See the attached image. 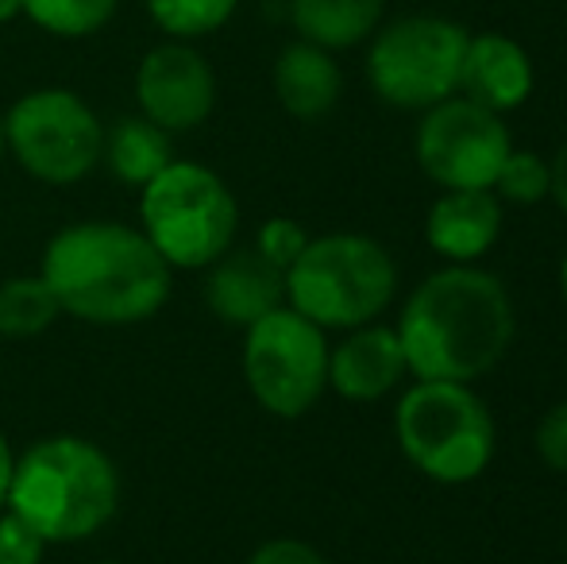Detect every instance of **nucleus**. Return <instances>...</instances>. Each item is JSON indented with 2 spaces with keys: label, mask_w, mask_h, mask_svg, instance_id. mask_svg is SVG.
Returning a JSON list of instances; mask_svg holds the SVG:
<instances>
[{
  "label": "nucleus",
  "mask_w": 567,
  "mask_h": 564,
  "mask_svg": "<svg viewBox=\"0 0 567 564\" xmlns=\"http://www.w3.org/2000/svg\"><path fill=\"white\" fill-rule=\"evenodd\" d=\"M394 329L413 379L475 383L509 352L517 317L498 275L475 264H449L405 298Z\"/></svg>",
  "instance_id": "obj_1"
},
{
  "label": "nucleus",
  "mask_w": 567,
  "mask_h": 564,
  "mask_svg": "<svg viewBox=\"0 0 567 564\" xmlns=\"http://www.w3.org/2000/svg\"><path fill=\"white\" fill-rule=\"evenodd\" d=\"M171 271L143 228L120 221H82L51 236L43 279L59 309L90 325H140L166 306Z\"/></svg>",
  "instance_id": "obj_2"
},
{
  "label": "nucleus",
  "mask_w": 567,
  "mask_h": 564,
  "mask_svg": "<svg viewBox=\"0 0 567 564\" xmlns=\"http://www.w3.org/2000/svg\"><path fill=\"white\" fill-rule=\"evenodd\" d=\"M8 511L20 514L47 545L93 537L120 506L116 464L85 437H47L16 457Z\"/></svg>",
  "instance_id": "obj_3"
},
{
  "label": "nucleus",
  "mask_w": 567,
  "mask_h": 564,
  "mask_svg": "<svg viewBox=\"0 0 567 564\" xmlns=\"http://www.w3.org/2000/svg\"><path fill=\"white\" fill-rule=\"evenodd\" d=\"M398 294V267L379 240L359 233H329L306 244L286 267V306L329 329H359L379 321Z\"/></svg>",
  "instance_id": "obj_4"
},
{
  "label": "nucleus",
  "mask_w": 567,
  "mask_h": 564,
  "mask_svg": "<svg viewBox=\"0 0 567 564\" xmlns=\"http://www.w3.org/2000/svg\"><path fill=\"white\" fill-rule=\"evenodd\" d=\"M140 228L171 267L205 271L236 240L239 205L217 171L171 158L140 189Z\"/></svg>",
  "instance_id": "obj_5"
},
{
  "label": "nucleus",
  "mask_w": 567,
  "mask_h": 564,
  "mask_svg": "<svg viewBox=\"0 0 567 564\" xmlns=\"http://www.w3.org/2000/svg\"><path fill=\"white\" fill-rule=\"evenodd\" d=\"M394 437L405 460L433 483H471L494 460V418L471 383H417L402 391Z\"/></svg>",
  "instance_id": "obj_6"
},
{
  "label": "nucleus",
  "mask_w": 567,
  "mask_h": 564,
  "mask_svg": "<svg viewBox=\"0 0 567 564\" xmlns=\"http://www.w3.org/2000/svg\"><path fill=\"white\" fill-rule=\"evenodd\" d=\"M471 31L449 16H402L374 31L367 82L374 98L405 113H425L460 93V66Z\"/></svg>",
  "instance_id": "obj_7"
},
{
  "label": "nucleus",
  "mask_w": 567,
  "mask_h": 564,
  "mask_svg": "<svg viewBox=\"0 0 567 564\" xmlns=\"http://www.w3.org/2000/svg\"><path fill=\"white\" fill-rule=\"evenodd\" d=\"M244 379L267 414L301 418L329 391V337L293 306L244 329Z\"/></svg>",
  "instance_id": "obj_8"
},
{
  "label": "nucleus",
  "mask_w": 567,
  "mask_h": 564,
  "mask_svg": "<svg viewBox=\"0 0 567 564\" xmlns=\"http://www.w3.org/2000/svg\"><path fill=\"white\" fill-rule=\"evenodd\" d=\"M4 140L16 163L31 178L47 186H70L101 163L105 129L85 98H78L74 90L47 85V90L23 93L8 109Z\"/></svg>",
  "instance_id": "obj_9"
},
{
  "label": "nucleus",
  "mask_w": 567,
  "mask_h": 564,
  "mask_svg": "<svg viewBox=\"0 0 567 564\" xmlns=\"http://www.w3.org/2000/svg\"><path fill=\"white\" fill-rule=\"evenodd\" d=\"M413 151L441 189H491L514 140L498 113L455 93L421 113Z\"/></svg>",
  "instance_id": "obj_10"
},
{
  "label": "nucleus",
  "mask_w": 567,
  "mask_h": 564,
  "mask_svg": "<svg viewBox=\"0 0 567 564\" xmlns=\"http://www.w3.org/2000/svg\"><path fill=\"white\" fill-rule=\"evenodd\" d=\"M135 101L140 116L163 132H189L209 121L217 105V74L194 43L171 39L143 54L135 70Z\"/></svg>",
  "instance_id": "obj_11"
},
{
  "label": "nucleus",
  "mask_w": 567,
  "mask_h": 564,
  "mask_svg": "<svg viewBox=\"0 0 567 564\" xmlns=\"http://www.w3.org/2000/svg\"><path fill=\"white\" fill-rule=\"evenodd\" d=\"M410 376L405 348L394 325H359L337 348H329V387L348 402H379Z\"/></svg>",
  "instance_id": "obj_12"
},
{
  "label": "nucleus",
  "mask_w": 567,
  "mask_h": 564,
  "mask_svg": "<svg viewBox=\"0 0 567 564\" xmlns=\"http://www.w3.org/2000/svg\"><path fill=\"white\" fill-rule=\"evenodd\" d=\"M533 82H537L533 59L517 39L502 35V31L467 35V51H463L460 66V98L502 116L529 101Z\"/></svg>",
  "instance_id": "obj_13"
},
{
  "label": "nucleus",
  "mask_w": 567,
  "mask_h": 564,
  "mask_svg": "<svg viewBox=\"0 0 567 564\" xmlns=\"http://www.w3.org/2000/svg\"><path fill=\"white\" fill-rule=\"evenodd\" d=\"M205 301L225 325L247 329L270 309L286 306V275L259 256L255 248L225 252L217 264L205 267Z\"/></svg>",
  "instance_id": "obj_14"
},
{
  "label": "nucleus",
  "mask_w": 567,
  "mask_h": 564,
  "mask_svg": "<svg viewBox=\"0 0 567 564\" xmlns=\"http://www.w3.org/2000/svg\"><path fill=\"white\" fill-rule=\"evenodd\" d=\"M502 202L494 189H444L425 217V240L449 264H475L498 244Z\"/></svg>",
  "instance_id": "obj_15"
},
{
  "label": "nucleus",
  "mask_w": 567,
  "mask_h": 564,
  "mask_svg": "<svg viewBox=\"0 0 567 564\" xmlns=\"http://www.w3.org/2000/svg\"><path fill=\"white\" fill-rule=\"evenodd\" d=\"M343 93V74L332 51L313 47L306 39L282 47L275 59V98L298 121H321L337 109Z\"/></svg>",
  "instance_id": "obj_16"
},
{
  "label": "nucleus",
  "mask_w": 567,
  "mask_h": 564,
  "mask_svg": "<svg viewBox=\"0 0 567 564\" xmlns=\"http://www.w3.org/2000/svg\"><path fill=\"white\" fill-rule=\"evenodd\" d=\"M386 0H290L298 35L324 51H348L382 28Z\"/></svg>",
  "instance_id": "obj_17"
},
{
  "label": "nucleus",
  "mask_w": 567,
  "mask_h": 564,
  "mask_svg": "<svg viewBox=\"0 0 567 564\" xmlns=\"http://www.w3.org/2000/svg\"><path fill=\"white\" fill-rule=\"evenodd\" d=\"M101 158L109 163L113 178L143 189L174 158L171 132L151 124L147 116H124V121H116L113 132H105Z\"/></svg>",
  "instance_id": "obj_18"
},
{
  "label": "nucleus",
  "mask_w": 567,
  "mask_h": 564,
  "mask_svg": "<svg viewBox=\"0 0 567 564\" xmlns=\"http://www.w3.org/2000/svg\"><path fill=\"white\" fill-rule=\"evenodd\" d=\"M59 314V298L43 275H16L0 283V337H39Z\"/></svg>",
  "instance_id": "obj_19"
},
{
  "label": "nucleus",
  "mask_w": 567,
  "mask_h": 564,
  "mask_svg": "<svg viewBox=\"0 0 567 564\" xmlns=\"http://www.w3.org/2000/svg\"><path fill=\"white\" fill-rule=\"evenodd\" d=\"M120 0H23V16L47 35L85 39L116 16Z\"/></svg>",
  "instance_id": "obj_20"
},
{
  "label": "nucleus",
  "mask_w": 567,
  "mask_h": 564,
  "mask_svg": "<svg viewBox=\"0 0 567 564\" xmlns=\"http://www.w3.org/2000/svg\"><path fill=\"white\" fill-rule=\"evenodd\" d=\"M143 4H147V16L155 20L158 31L194 43V39L225 28L239 0H143Z\"/></svg>",
  "instance_id": "obj_21"
},
{
  "label": "nucleus",
  "mask_w": 567,
  "mask_h": 564,
  "mask_svg": "<svg viewBox=\"0 0 567 564\" xmlns=\"http://www.w3.org/2000/svg\"><path fill=\"white\" fill-rule=\"evenodd\" d=\"M494 197L502 205H537L548 197V163L537 151H509L494 178Z\"/></svg>",
  "instance_id": "obj_22"
},
{
  "label": "nucleus",
  "mask_w": 567,
  "mask_h": 564,
  "mask_svg": "<svg viewBox=\"0 0 567 564\" xmlns=\"http://www.w3.org/2000/svg\"><path fill=\"white\" fill-rule=\"evenodd\" d=\"M306 244H309L306 228H301L293 217H270V221H262L259 236H255V252H259V256L267 259V264H275L282 275H286V267H290L293 259H298L301 252H306Z\"/></svg>",
  "instance_id": "obj_23"
},
{
  "label": "nucleus",
  "mask_w": 567,
  "mask_h": 564,
  "mask_svg": "<svg viewBox=\"0 0 567 564\" xmlns=\"http://www.w3.org/2000/svg\"><path fill=\"white\" fill-rule=\"evenodd\" d=\"M47 542L20 519V514H0V564H39Z\"/></svg>",
  "instance_id": "obj_24"
},
{
  "label": "nucleus",
  "mask_w": 567,
  "mask_h": 564,
  "mask_svg": "<svg viewBox=\"0 0 567 564\" xmlns=\"http://www.w3.org/2000/svg\"><path fill=\"white\" fill-rule=\"evenodd\" d=\"M533 444H537V457L545 460L553 472L567 475V402H556V407L540 418L537 433H533Z\"/></svg>",
  "instance_id": "obj_25"
},
{
  "label": "nucleus",
  "mask_w": 567,
  "mask_h": 564,
  "mask_svg": "<svg viewBox=\"0 0 567 564\" xmlns=\"http://www.w3.org/2000/svg\"><path fill=\"white\" fill-rule=\"evenodd\" d=\"M247 564H329L321 557V550H313L301 537H270L259 550L247 557Z\"/></svg>",
  "instance_id": "obj_26"
},
{
  "label": "nucleus",
  "mask_w": 567,
  "mask_h": 564,
  "mask_svg": "<svg viewBox=\"0 0 567 564\" xmlns=\"http://www.w3.org/2000/svg\"><path fill=\"white\" fill-rule=\"evenodd\" d=\"M548 197L560 205V213L567 217V140L553 155V163H548Z\"/></svg>",
  "instance_id": "obj_27"
},
{
  "label": "nucleus",
  "mask_w": 567,
  "mask_h": 564,
  "mask_svg": "<svg viewBox=\"0 0 567 564\" xmlns=\"http://www.w3.org/2000/svg\"><path fill=\"white\" fill-rule=\"evenodd\" d=\"M12 472H16V457L8 449V437L0 433V506L8 503V488H12Z\"/></svg>",
  "instance_id": "obj_28"
},
{
  "label": "nucleus",
  "mask_w": 567,
  "mask_h": 564,
  "mask_svg": "<svg viewBox=\"0 0 567 564\" xmlns=\"http://www.w3.org/2000/svg\"><path fill=\"white\" fill-rule=\"evenodd\" d=\"M16 16H23V0H0V23L16 20Z\"/></svg>",
  "instance_id": "obj_29"
},
{
  "label": "nucleus",
  "mask_w": 567,
  "mask_h": 564,
  "mask_svg": "<svg viewBox=\"0 0 567 564\" xmlns=\"http://www.w3.org/2000/svg\"><path fill=\"white\" fill-rule=\"evenodd\" d=\"M560 298H564V306H567V256H564V264H560Z\"/></svg>",
  "instance_id": "obj_30"
},
{
  "label": "nucleus",
  "mask_w": 567,
  "mask_h": 564,
  "mask_svg": "<svg viewBox=\"0 0 567 564\" xmlns=\"http://www.w3.org/2000/svg\"><path fill=\"white\" fill-rule=\"evenodd\" d=\"M4 151H8V140H4V116H0V158H4Z\"/></svg>",
  "instance_id": "obj_31"
},
{
  "label": "nucleus",
  "mask_w": 567,
  "mask_h": 564,
  "mask_svg": "<svg viewBox=\"0 0 567 564\" xmlns=\"http://www.w3.org/2000/svg\"><path fill=\"white\" fill-rule=\"evenodd\" d=\"M97 564H120V561H97Z\"/></svg>",
  "instance_id": "obj_32"
}]
</instances>
